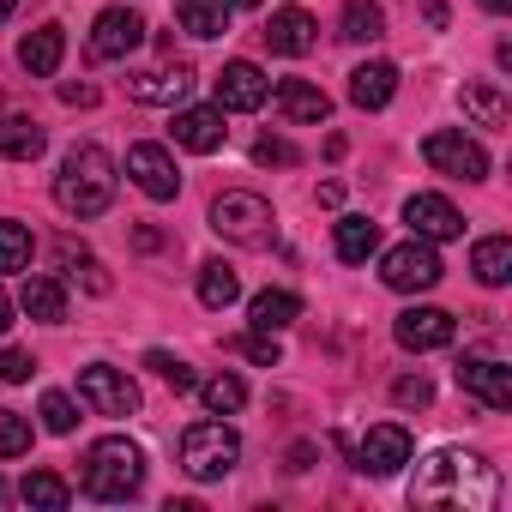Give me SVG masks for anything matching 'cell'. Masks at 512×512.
I'll return each mask as SVG.
<instances>
[{
    "label": "cell",
    "mask_w": 512,
    "mask_h": 512,
    "mask_svg": "<svg viewBox=\"0 0 512 512\" xmlns=\"http://www.w3.org/2000/svg\"><path fill=\"white\" fill-rule=\"evenodd\" d=\"M37 416H43L49 434H73V428H79V410H73L67 392H43V410H37Z\"/></svg>",
    "instance_id": "8d00e7d4"
},
{
    "label": "cell",
    "mask_w": 512,
    "mask_h": 512,
    "mask_svg": "<svg viewBox=\"0 0 512 512\" xmlns=\"http://www.w3.org/2000/svg\"><path fill=\"white\" fill-rule=\"evenodd\" d=\"M79 404H85L91 416H133V410H139V386H133L121 368L91 362V368H79Z\"/></svg>",
    "instance_id": "ba28073f"
},
{
    "label": "cell",
    "mask_w": 512,
    "mask_h": 512,
    "mask_svg": "<svg viewBox=\"0 0 512 512\" xmlns=\"http://www.w3.org/2000/svg\"><path fill=\"white\" fill-rule=\"evenodd\" d=\"M392 404H404V410H428V404H434V386H428L422 374H404V380L392 386Z\"/></svg>",
    "instance_id": "74e56055"
},
{
    "label": "cell",
    "mask_w": 512,
    "mask_h": 512,
    "mask_svg": "<svg viewBox=\"0 0 512 512\" xmlns=\"http://www.w3.org/2000/svg\"><path fill=\"white\" fill-rule=\"evenodd\" d=\"M145 368H151V374H163L175 392H193V386H199V374H193L181 356H169V350H151V356H145Z\"/></svg>",
    "instance_id": "d590c367"
},
{
    "label": "cell",
    "mask_w": 512,
    "mask_h": 512,
    "mask_svg": "<svg viewBox=\"0 0 512 512\" xmlns=\"http://www.w3.org/2000/svg\"><path fill=\"white\" fill-rule=\"evenodd\" d=\"M229 350L235 356H247V362H260V368H278V332H241V338H229Z\"/></svg>",
    "instance_id": "836d02e7"
},
{
    "label": "cell",
    "mask_w": 512,
    "mask_h": 512,
    "mask_svg": "<svg viewBox=\"0 0 512 512\" xmlns=\"http://www.w3.org/2000/svg\"><path fill=\"white\" fill-rule=\"evenodd\" d=\"M404 223L422 241H458L464 235V217H458V205L446 193H410L404 199Z\"/></svg>",
    "instance_id": "8fae6325"
},
{
    "label": "cell",
    "mask_w": 512,
    "mask_h": 512,
    "mask_svg": "<svg viewBox=\"0 0 512 512\" xmlns=\"http://www.w3.org/2000/svg\"><path fill=\"white\" fill-rule=\"evenodd\" d=\"M392 97H398V67L392 61H362L350 73V103L356 109H386Z\"/></svg>",
    "instance_id": "ffe728a7"
},
{
    "label": "cell",
    "mask_w": 512,
    "mask_h": 512,
    "mask_svg": "<svg viewBox=\"0 0 512 512\" xmlns=\"http://www.w3.org/2000/svg\"><path fill=\"white\" fill-rule=\"evenodd\" d=\"M253 163H296V145H290V139H272V133H266L260 145H253Z\"/></svg>",
    "instance_id": "ab89813d"
},
{
    "label": "cell",
    "mask_w": 512,
    "mask_h": 512,
    "mask_svg": "<svg viewBox=\"0 0 512 512\" xmlns=\"http://www.w3.org/2000/svg\"><path fill=\"white\" fill-rule=\"evenodd\" d=\"M410 452H416L410 428H404V422H380V428L362 434V446H356V470H362V476H398V470L410 464Z\"/></svg>",
    "instance_id": "9c48e42d"
},
{
    "label": "cell",
    "mask_w": 512,
    "mask_h": 512,
    "mask_svg": "<svg viewBox=\"0 0 512 512\" xmlns=\"http://www.w3.org/2000/svg\"><path fill=\"white\" fill-rule=\"evenodd\" d=\"M19 500H25V506H43V512H61V506L73 500V488H67L55 470H31V476L19 482Z\"/></svg>",
    "instance_id": "f1b7e54d"
},
{
    "label": "cell",
    "mask_w": 512,
    "mask_h": 512,
    "mask_svg": "<svg viewBox=\"0 0 512 512\" xmlns=\"http://www.w3.org/2000/svg\"><path fill=\"white\" fill-rule=\"evenodd\" d=\"M55 205L67 217H103L115 205V157L103 145H73L61 157V175H55Z\"/></svg>",
    "instance_id": "7a4b0ae2"
},
{
    "label": "cell",
    "mask_w": 512,
    "mask_h": 512,
    "mask_svg": "<svg viewBox=\"0 0 512 512\" xmlns=\"http://www.w3.org/2000/svg\"><path fill=\"white\" fill-rule=\"evenodd\" d=\"M241 296V278H235V266H223V260H205L199 266V302L205 308H229Z\"/></svg>",
    "instance_id": "4316f807"
},
{
    "label": "cell",
    "mask_w": 512,
    "mask_h": 512,
    "mask_svg": "<svg viewBox=\"0 0 512 512\" xmlns=\"http://www.w3.org/2000/svg\"><path fill=\"white\" fill-rule=\"evenodd\" d=\"M482 13H494V19H506V13H512V0H482Z\"/></svg>",
    "instance_id": "ee69618b"
},
{
    "label": "cell",
    "mask_w": 512,
    "mask_h": 512,
    "mask_svg": "<svg viewBox=\"0 0 512 512\" xmlns=\"http://www.w3.org/2000/svg\"><path fill=\"white\" fill-rule=\"evenodd\" d=\"M374 247H380V229H374L368 217H344V223H338V260H344V266H362Z\"/></svg>",
    "instance_id": "f546056e"
},
{
    "label": "cell",
    "mask_w": 512,
    "mask_h": 512,
    "mask_svg": "<svg viewBox=\"0 0 512 512\" xmlns=\"http://www.w3.org/2000/svg\"><path fill=\"white\" fill-rule=\"evenodd\" d=\"M31 350H0V380H7V386H19V380H31Z\"/></svg>",
    "instance_id": "f35d334b"
},
{
    "label": "cell",
    "mask_w": 512,
    "mask_h": 512,
    "mask_svg": "<svg viewBox=\"0 0 512 512\" xmlns=\"http://www.w3.org/2000/svg\"><path fill=\"white\" fill-rule=\"evenodd\" d=\"M440 272H446V266H440V253H434V241H422V235H410V241H398V247L380 253V284L398 290V296L434 290Z\"/></svg>",
    "instance_id": "8992f818"
},
{
    "label": "cell",
    "mask_w": 512,
    "mask_h": 512,
    "mask_svg": "<svg viewBox=\"0 0 512 512\" xmlns=\"http://www.w3.org/2000/svg\"><path fill=\"white\" fill-rule=\"evenodd\" d=\"M127 175H133V187L145 193V199H175L181 193V175H175V157L163 151V145H133L127 151Z\"/></svg>",
    "instance_id": "7c38bea8"
},
{
    "label": "cell",
    "mask_w": 512,
    "mask_h": 512,
    "mask_svg": "<svg viewBox=\"0 0 512 512\" xmlns=\"http://www.w3.org/2000/svg\"><path fill=\"white\" fill-rule=\"evenodd\" d=\"M61 55H67V31L61 25H37L25 43H19V67L31 79H55L61 73Z\"/></svg>",
    "instance_id": "d6986e66"
},
{
    "label": "cell",
    "mask_w": 512,
    "mask_h": 512,
    "mask_svg": "<svg viewBox=\"0 0 512 512\" xmlns=\"http://www.w3.org/2000/svg\"><path fill=\"white\" fill-rule=\"evenodd\" d=\"M61 103H73V109L85 103V109H91V103H97V91H91V85H61Z\"/></svg>",
    "instance_id": "60d3db41"
},
{
    "label": "cell",
    "mask_w": 512,
    "mask_h": 512,
    "mask_svg": "<svg viewBox=\"0 0 512 512\" xmlns=\"http://www.w3.org/2000/svg\"><path fill=\"white\" fill-rule=\"evenodd\" d=\"M7 332H13V296L0 290V338H7Z\"/></svg>",
    "instance_id": "7bdbcfd3"
},
{
    "label": "cell",
    "mask_w": 512,
    "mask_h": 512,
    "mask_svg": "<svg viewBox=\"0 0 512 512\" xmlns=\"http://www.w3.org/2000/svg\"><path fill=\"white\" fill-rule=\"evenodd\" d=\"M7 500H13V488H7V482H0V506H7Z\"/></svg>",
    "instance_id": "7dc6e473"
},
{
    "label": "cell",
    "mask_w": 512,
    "mask_h": 512,
    "mask_svg": "<svg viewBox=\"0 0 512 512\" xmlns=\"http://www.w3.org/2000/svg\"><path fill=\"white\" fill-rule=\"evenodd\" d=\"M470 272H476L488 290H500V284L512 278V241H506V235H482L476 253H470Z\"/></svg>",
    "instance_id": "484cf974"
},
{
    "label": "cell",
    "mask_w": 512,
    "mask_h": 512,
    "mask_svg": "<svg viewBox=\"0 0 512 512\" xmlns=\"http://www.w3.org/2000/svg\"><path fill=\"white\" fill-rule=\"evenodd\" d=\"M452 332H458V326H452L446 308H404L398 326H392V338H398L404 350H416V356H422V350H446Z\"/></svg>",
    "instance_id": "9a60e30c"
},
{
    "label": "cell",
    "mask_w": 512,
    "mask_h": 512,
    "mask_svg": "<svg viewBox=\"0 0 512 512\" xmlns=\"http://www.w3.org/2000/svg\"><path fill=\"white\" fill-rule=\"evenodd\" d=\"M458 386H464L476 404H488V410H506V404H512V368L494 362V356H464V362H458Z\"/></svg>",
    "instance_id": "4fadbf2b"
},
{
    "label": "cell",
    "mask_w": 512,
    "mask_h": 512,
    "mask_svg": "<svg viewBox=\"0 0 512 512\" xmlns=\"http://www.w3.org/2000/svg\"><path fill=\"white\" fill-rule=\"evenodd\" d=\"M229 7H241V13H253V7H260V0H229Z\"/></svg>",
    "instance_id": "f6af8a7d"
},
{
    "label": "cell",
    "mask_w": 512,
    "mask_h": 512,
    "mask_svg": "<svg viewBox=\"0 0 512 512\" xmlns=\"http://www.w3.org/2000/svg\"><path fill=\"white\" fill-rule=\"evenodd\" d=\"M133 241H139V247H145V253H157V247H163V235H157V229H151V223H139V229H133Z\"/></svg>",
    "instance_id": "b9f144b4"
},
{
    "label": "cell",
    "mask_w": 512,
    "mask_h": 512,
    "mask_svg": "<svg viewBox=\"0 0 512 512\" xmlns=\"http://www.w3.org/2000/svg\"><path fill=\"white\" fill-rule=\"evenodd\" d=\"M422 157H428L434 175H452V181H488V151H482L476 139L452 133V127L428 133V139H422Z\"/></svg>",
    "instance_id": "52a82bcc"
},
{
    "label": "cell",
    "mask_w": 512,
    "mask_h": 512,
    "mask_svg": "<svg viewBox=\"0 0 512 512\" xmlns=\"http://www.w3.org/2000/svg\"><path fill=\"white\" fill-rule=\"evenodd\" d=\"M175 19L187 37H223L229 31V0H175Z\"/></svg>",
    "instance_id": "d4e9b609"
},
{
    "label": "cell",
    "mask_w": 512,
    "mask_h": 512,
    "mask_svg": "<svg viewBox=\"0 0 512 512\" xmlns=\"http://www.w3.org/2000/svg\"><path fill=\"white\" fill-rule=\"evenodd\" d=\"M193 392L205 398V410H211V416H235V410L247 404V386H241V374H211V380H199Z\"/></svg>",
    "instance_id": "83f0119b"
},
{
    "label": "cell",
    "mask_w": 512,
    "mask_h": 512,
    "mask_svg": "<svg viewBox=\"0 0 512 512\" xmlns=\"http://www.w3.org/2000/svg\"><path fill=\"white\" fill-rule=\"evenodd\" d=\"M31 452V422L19 410H0V458H25Z\"/></svg>",
    "instance_id": "e575fe53"
},
{
    "label": "cell",
    "mask_w": 512,
    "mask_h": 512,
    "mask_svg": "<svg viewBox=\"0 0 512 512\" xmlns=\"http://www.w3.org/2000/svg\"><path fill=\"white\" fill-rule=\"evenodd\" d=\"M0 272H31V229L0 223Z\"/></svg>",
    "instance_id": "d6a6232c"
},
{
    "label": "cell",
    "mask_w": 512,
    "mask_h": 512,
    "mask_svg": "<svg viewBox=\"0 0 512 512\" xmlns=\"http://www.w3.org/2000/svg\"><path fill=\"white\" fill-rule=\"evenodd\" d=\"M49 145V133L31 121V115H7L0 121V157H13V163H37Z\"/></svg>",
    "instance_id": "cb8c5ba5"
},
{
    "label": "cell",
    "mask_w": 512,
    "mask_h": 512,
    "mask_svg": "<svg viewBox=\"0 0 512 512\" xmlns=\"http://www.w3.org/2000/svg\"><path fill=\"white\" fill-rule=\"evenodd\" d=\"M19 308H25L31 320H43V326H61V320H67V290H61V278H25Z\"/></svg>",
    "instance_id": "603a6c76"
},
{
    "label": "cell",
    "mask_w": 512,
    "mask_h": 512,
    "mask_svg": "<svg viewBox=\"0 0 512 512\" xmlns=\"http://www.w3.org/2000/svg\"><path fill=\"white\" fill-rule=\"evenodd\" d=\"M296 320H302V296H290V290H260L247 302V326L253 332H284Z\"/></svg>",
    "instance_id": "7402d4cb"
},
{
    "label": "cell",
    "mask_w": 512,
    "mask_h": 512,
    "mask_svg": "<svg viewBox=\"0 0 512 512\" xmlns=\"http://www.w3.org/2000/svg\"><path fill=\"white\" fill-rule=\"evenodd\" d=\"M211 229L223 235V241H235V247H272V235H278V217H272V205L260 199V193H217L211 199Z\"/></svg>",
    "instance_id": "277c9868"
},
{
    "label": "cell",
    "mask_w": 512,
    "mask_h": 512,
    "mask_svg": "<svg viewBox=\"0 0 512 512\" xmlns=\"http://www.w3.org/2000/svg\"><path fill=\"white\" fill-rule=\"evenodd\" d=\"M223 109H175V145H187V151H199V157H211L217 145H223Z\"/></svg>",
    "instance_id": "44dd1931"
},
{
    "label": "cell",
    "mask_w": 512,
    "mask_h": 512,
    "mask_svg": "<svg viewBox=\"0 0 512 512\" xmlns=\"http://www.w3.org/2000/svg\"><path fill=\"white\" fill-rule=\"evenodd\" d=\"M13 7H19V0H0V19H13Z\"/></svg>",
    "instance_id": "bcb514c9"
},
{
    "label": "cell",
    "mask_w": 512,
    "mask_h": 512,
    "mask_svg": "<svg viewBox=\"0 0 512 512\" xmlns=\"http://www.w3.org/2000/svg\"><path fill=\"white\" fill-rule=\"evenodd\" d=\"M410 500L416 506H440V512H488L500 500V476H494L488 458L458 452V446H440V452H428L416 464Z\"/></svg>",
    "instance_id": "6da1fadb"
},
{
    "label": "cell",
    "mask_w": 512,
    "mask_h": 512,
    "mask_svg": "<svg viewBox=\"0 0 512 512\" xmlns=\"http://www.w3.org/2000/svg\"><path fill=\"white\" fill-rule=\"evenodd\" d=\"M266 97H272V79L253 67V61H229V67L217 73V109L247 115V109H260Z\"/></svg>",
    "instance_id": "5bb4252c"
},
{
    "label": "cell",
    "mask_w": 512,
    "mask_h": 512,
    "mask_svg": "<svg viewBox=\"0 0 512 512\" xmlns=\"http://www.w3.org/2000/svg\"><path fill=\"white\" fill-rule=\"evenodd\" d=\"M266 43H272V55H308L320 43V25H314L308 7H278L272 25H266Z\"/></svg>",
    "instance_id": "e0dca14e"
},
{
    "label": "cell",
    "mask_w": 512,
    "mask_h": 512,
    "mask_svg": "<svg viewBox=\"0 0 512 512\" xmlns=\"http://www.w3.org/2000/svg\"><path fill=\"white\" fill-rule=\"evenodd\" d=\"M235 458H241V434H235L229 422H193V428L181 434V470H187L193 482L229 476Z\"/></svg>",
    "instance_id": "5b68a950"
},
{
    "label": "cell",
    "mask_w": 512,
    "mask_h": 512,
    "mask_svg": "<svg viewBox=\"0 0 512 512\" xmlns=\"http://www.w3.org/2000/svg\"><path fill=\"white\" fill-rule=\"evenodd\" d=\"M272 103H278V115L296 121V127H320V121L332 115V97H326L320 85H308V79H278Z\"/></svg>",
    "instance_id": "2e32d148"
},
{
    "label": "cell",
    "mask_w": 512,
    "mask_h": 512,
    "mask_svg": "<svg viewBox=\"0 0 512 512\" xmlns=\"http://www.w3.org/2000/svg\"><path fill=\"white\" fill-rule=\"evenodd\" d=\"M139 43H145V19L139 13H127V7L97 13V25H91V61H127Z\"/></svg>",
    "instance_id": "30bf717a"
},
{
    "label": "cell",
    "mask_w": 512,
    "mask_h": 512,
    "mask_svg": "<svg viewBox=\"0 0 512 512\" xmlns=\"http://www.w3.org/2000/svg\"><path fill=\"white\" fill-rule=\"evenodd\" d=\"M193 73L187 67H157V73H127V97L133 103H151V109H175L187 97Z\"/></svg>",
    "instance_id": "ac0fdd59"
},
{
    "label": "cell",
    "mask_w": 512,
    "mask_h": 512,
    "mask_svg": "<svg viewBox=\"0 0 512 512\" xmlns=\"http://www.w3.org/2000/svg\"><path fill=\"white\" fill-rule=\"evenodd\" d=\"M464 115H476V127H506V97H500V85H464Z\"/></svg>",
    "instance_id": "4dcf8cb0"
},
{
    "label": "cell",
    "mask_w": 512,
    "mask_h": 512,
    "mask_svg": "<svg viewBox=\"0 0 512 512\" xmlns=\"http://www.w3.org/2000/svg\"><path fill=\"white\" fill-rule=\"evenodd\" d=\"M79 482L91 500H133L139 482H145V452L127 440V434H109L97 446H85V464H79Z\"/></svg>",
    "instance_id": "3957f363"
},
{
    "label": "cell",
    "mask_w": 512,
    "mask_h": 512,
    "mask_svg": "<svg viewBox=\"0 0 512 512\" xmlns=\"http://www.w3.org/2000/svg\"><path fill=\"white\" fill-rule=\"evenodd\" d=\"M344 37L350 43H380L386 37V13L374 0H344Z\"/></svg>",
    "instance_id": "1f68e13d"
}]
</instances>
